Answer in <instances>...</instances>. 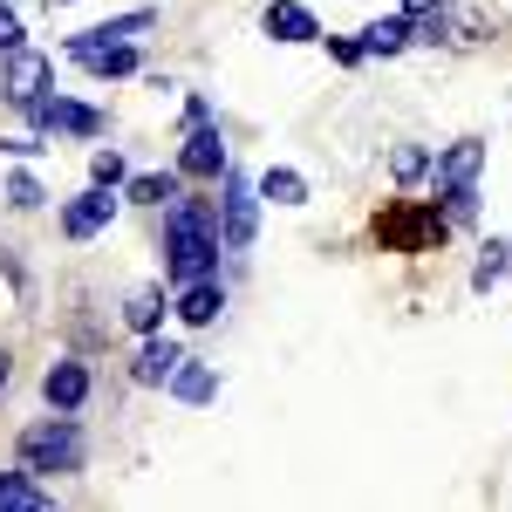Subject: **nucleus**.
<instances>
[{
	"label": "nucleus",
	"instance_id": "1",
	"mask_svg": "<svg viewBox=\"0 0 512 512\" xmlns=\"http://www.w3.org/2000/svg\"><path fill=\"white\" fill-rule=\"evenodd\" d=\"M219 267V205L212 198H171L164 212V274L178 280H205Z\"/></svg>",
	"mask_w": 512,
	"mask_h": 512
},
{
	"label": "nucleus",
	"instance_id": "2",
	"mask_svg": "<svg viewBox=\"0 0 512 512\" xmlns=\"http://www.w3.org/2000/svg\"><path fill=\"white\" fill-rule=\"evenodd\" d=\"M14 458H21V472H35V478H69V472H82L89 444H82L76 417H69V410H55V417H41V424L21 431Z\"/></svg>",
	"mask_w": 512,
	"mask_h": 512
},
{
	"label": "nucleus",
	"instance_id": "3",
	"mask_svg": "<svg viewBox=\"0 0 512 512\" xmlns=\"http://www.w3.org/2000/svg\"><path fill=\"white\" fill-rule=\"evenodd\" d=\"M212 205H219V246H226V253H246L253 233H260V185H253V178H239L233 164H226Z\"/></svg>",
	"mask_w": 512,
	"mask_h": 512
},
{
	"label": "nucleus",
	"instance_id": "4",
	"mask_svg": "<svg viewBox=\"0 0 512 512\" xmlns=\"http://www.w3.org/2000/svg\"><path fill=\"white\" fill-rule=\"evenodd\" d=\"M21 117L35 123L41 137H103V110L69 103V96H48V89H41L35 103H21Z\"/></svg>",
	"mask_w": 512,
	"mask_h": 512
},
{
	"label": "nucleus",
	"instance_id": "5",
	"mask_svg": "<svg viewBox=\"0 0 512 512\" xmlns=\"http://www.w3.org/2000/svg\"><path fill=\"white\" fill-rule=\"evenodd\" d=\"M69 62H82L89 76H137V41H110V35H76L69 41Z\"/></svg>",
	"mask_w": 512,
	"mask_h": 512
},
{
	"label": "nucleus",
	"instance_id": "6",
	"mask_svg": "<svg viewBox=\"0 0 512 512\" xmlns=\"http://www.w3.org/2000/svg\"><path fill=\"white\" fill-rule=\"evenodd\" d=\"M219 171H226V137L198 117L192 137H185V151H178V178H212V185H219Z\"/></svg>",
	"mask_w": 512,
	"mask_h": 512
},
{
	"label": "nucleus",
	"instance_id": "7",
	"mask_svg": "<svg viewBox=\"0 0 512 512\" xmlns=\"http://www.w3.org/2000/svg\"><path fill=\"white\" fill-rule=\"evenodd\" d=\"M48 76H55V69H48V55H35V48H14V55H7V76H0V96L21 110V103H35L41 89H48Z\"/></svg>",
	"mask_w": 512,
	"mask_h": 512
},
{
	"label": "nucleus",
	"instance_id": "8",
	"mask_svg": "<svg viewBox=\"0 0 512 512\" xmlns=\"http://www.w3.org/2000/svg\"><path fill=\"white\" fill-rule=\"evenodd\" d=\"M110 212H117V192H110V185H89L82 198L62 205V233L69 239H96L103 226H110Z\"/></svg>",
	"mask_w": 512,
	"mask_h": 512
},
{
	"label": "nucleus",
	"instance_id": "9",
	"mask_svg": "<svg viewBox=\"0 0 512 512\" xmlns=\"http://www.w3.org/2000/svg\"><path fill=\"white\" fill-rule=\"evenodd\" d=\"M178 362H185V349H178V342H164L158 328H151V335H144V349L130 355V383H144V390H164Z\"/></svg>",
	"mask_w": 512,
	"mask_h": 512
},
{
	"label": "nucleus",
	"instance_id": "10",
	"mask_svg": "<svg viewBox=\"0 0 512 512\" xmlns=\"http://www.w3.org/2000/svg\"><path fill=\"white\" fill-rule=\"evenodd\" d=\"M41 396H48V410H69V417H76L82 403H89V369H82L76 355H62V362L41 376Z\"/></svg>",
	"mask_w": 512,
	"mask_h": 512
},
{
	"label": "nucleus",
	"instance_id": "11",
	"mask_svg": "<svg viewBox=\"0 0 512 512\" xmlns=\"http://www.w3.org/2000/svg\"><path fill=\"white\" fill-rule=\"evenodd\" d=\"M485 171V137H458L444 158H437V192H458V185H478Z\"/></svg>",
	"mask_w": 512,
	"mask_h": 512
},
{
	"label": "nucleus",
	"instance_id": "12",
	"mask_svg": "<svg viewBox=\"0 0 512 512\" xmlns=\"http://www.w3.org/2000/svg\"><path fill=\"white\" fill-rule=\"evenodd\" d=\"M260 28L274 41H321V21L301 7V0H267V14H260Z\"/></svg>",
	"mask_w": 512,
	"mask_h": 512
},
{
	"label": "nucleus",
	"instance_id": "13",
	"mask_svg": "<svg viewBox=\"0 0 512 512\" xmlns=\"http://www.w3.org/2000/svg\"><path fill=\"white\" fill-rule=\"evenodd\" d=\"M219 308H226V287L205 274V280H185L178 287V321H192V328H205V321H219Z\"/></svg>",
	"mask_w": 512,
	"mask_h": 512
},
{
	"label": "nucleus",
	"instance_id": "14",
	"mask_svg": "<svg viewBox=\"0 0 512 512\" xmlns=\"http://www.w3.org/2000/svg\"><path fill=\"white\" fill-rule=\"evenodd\" d=\"M164 390L178 396V403H212V390H219V376H212V362H198V355H185L178 369H171V383Z\"/></svg>",
	"mask_w": 512,
	"mask_h": 512
},
{
	"label": "nucleus",
	"instance_id": "15",
	"mask_svg": "<svg viewBox=\"0 0 512 512\" xmlns=\"http://www.w3.org/2000/svg\"><path fill=\"white\" fill-rule=\"evenodd\" d=\"M410 41H417L410 14H383V21L362 28V55H396V48H410Z\"/></svg>",
	"mask_w": 512,
	"mask_h": 512
},
{
	"label": "nucleus",
	"instance_id": "16",
	"mask_svg": "<svg viewBox=\"0 0 512 512\" xmlns=\"http://www.w3.org/2000/svg\"><path fill=\"white\" fill-rule=\"evenodd\" d=\"M383 239H396V246L444 239V212H396V219H383Z\"/></svg>",
	"mask_w": 512,
	"mask_h": 512
},
{
	"label": "nucleus",
	"instance_id": "17",
	"mask_svg": "<svg viewBox=\"0 0 512 512\" xmlns=\"http://www.w3.org/2000/svg\"><path fill=\"white\" fill-rule=\"evenodd\" d=\"M55 499L35 485V472H0V512H48Z\"/></svg>",
	"mask_w": 512,
	"mask_h": 512
},
{
	"label": "nucleus",
	"instance_id": "18",
	"mask_svg": "<svg viewBox=\"0 0 512 512\" xmlns=\"http://www.w3.org/2000/svg\"><path fill=\"white\" fill-rule=\"evenodd\" d=\"M123 198H137V205H171V198H178V171H137V178H123Z\"/></svg>",
	"mask_w": 512,
	"mask_h": 512
},
{
	"label": "nucleus",
	"instance_id": "19",
	"mask_svg": "<svg viewBox=\"0 0 512 512\" xmlns=\"http://www.w3.org/2000/svg\"><path fill=\"white\" fill-rule=\"evenodd\" d=\"M260 198H274V205H308V178L287 171V164H267V171H260Z\"/></svg>",
	"mask_w": 512,
	"mask_h": 512
},
{
	"label": "nucleus",
	"instance_id": "20",
	"mask_svg": "<svg viewBox=\"0 0 512 512\" xmlns=\"http://www.w3.org/2000/svg\"><path fill=\"white\" fill-rule=\"evenodd\" d=\"M499 280H512V239H485V253H478V267H472V287L485 294Z\"/></svg>",
	"mask_w": 512,
	"mask_h": 512
},
{
	"label": "nucleus",
	"instance_id": "21",
	"mask_svg": "<svg viewBox=\"0 0 512 512\" xmlns=\"http://www.w3.org/2000/svg\"><path fill=\"white\" fill-rule=\"evenodd\" d=\"M123 321H130L137 335H151V328L164 321V287H137V294L123 301Z\"/></svg>",
	"mask_w": 512,
	"mask_h": 512
},
{
	"label": "nucleus",
	"instance_id": "22",
	"mask_svg": "<svg viewBox=\"0 0 512 512\" xmlns=\"http://www.w3.org/2000/svg\"><path fill=\"white\" fill-rule=\"evenodd\" d=\"M151 28H158V14L144 7V14H117V21H103L96 35H110V41H137V35H151Z\"/></svg>",
	"mask_w": 512,
	"mask_h": 512
},
{
	"label": "nucleus",
	"instance_id": "23",
	"mask_svg": "<svg viewBox=\"0 0 512 512\" xmlns=\"http://www.w3.org/2000/svg\"><path fill=\"white\" fill-rule=\"evenodd\" d=\"M390 171H396V185H417V178L431 171V151H417V144H396Z\"/></svg>",
	"mask_w": 512,
	"mask_h": 512
},
{
	"label": "nucleus",
	"instance_id": "24",
	"mask_svg": "<svg viewBox=\"0 0 512 512\" xmlns=\"http://www.w3.org/2000/svg\"><path fill=\"white\" fill-rule=\"evenodd\" d=\"M89 178H96V185H110V192H117L123 178H130V164H123V151H96V158H89Z\"/></svg>",
	"mask_w": 512,
	"mask_h": 512
},
{
	"label": "nucleus",
	"instance_id": "25",
	"mask_svg": "<svg viewBox=\"0 0 512 512\" xmlns=\"http://www.w3.org/2000/svg\"><path fill=\"white\" fill-rule=\"evenodd\" d=\"M41 198H48V192H41V178H28V171L7 178V205H14V212H35Z\"/></svg>",
	"mask_w": 512,
	"mask_h": 512
},
{
	"label": "nucleus",
	"instance_id": "26",
	"mask_svg": "<svg viewBox=\"0 0 512 512\" xmlns=\"http://www.w3.org/2000/svg\"><path fill=\"white\" fill-rule=\"evenodd\" d=\"M14 48H21V21L0 7V55H14Z\"/></svg>",
	"mask_w": 512,
	"mask_h": 512
},
{
	"label": "nucleus",
	"instance_id": "27",
	"mask_svg": "<svg viewBox=\"0 0 512 512\" xmlns=\"http://www.w3.org/2000/svg\"><path fill=\"white\" fill-rule=\"evenodd\" d=\"M328 55H335V62H349V69H355V62H362V41H328Z\"/></svg>",
	"mask_w": 512,
	"mask_h": 512
},
{
	"label": "nucleus",
	"instance_id": "28",
	"mask_svg": "<svg viewBox=\"0 0 512 512\" xmlns=\"http://www.w3.org/2000/svg\"><path fill=\"white\" fill-rule=\"evenodd\" d=\"M403 14H410V21H424V14H444V0H403Z\"/></svg>",
	"mask_w": 512,
	"mask_h": 512
},
{
	"label": "nucleus",
	"instance_id": "29",
	"mask_svg": "<svg viewBox=\"0 0 512 512\" xmlns=\"http://www.w3.org/2000/svg\"><path fill=\"white\" fill-rule=\"evenodd\" d=\"M7 376H14V369H7V355H0V390H7Z\"/></svg>",
	"mask_w": 512,
	"mask_h": 512
}]
</instances>
